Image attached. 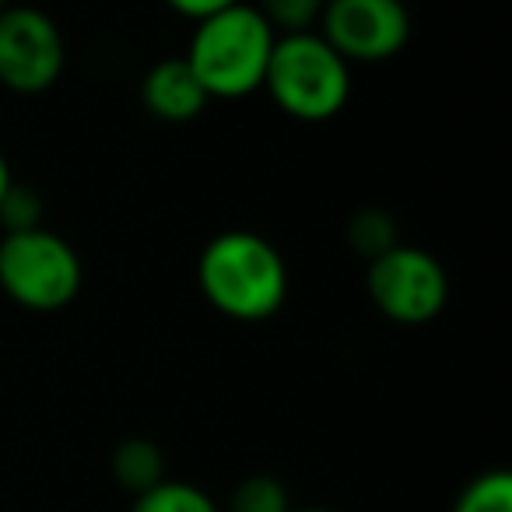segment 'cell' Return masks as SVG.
Segmentation results:
<instances>
[{
    "label": "cell",
    "instance_id": "1",
    "mask_svg": "<svg viewBox=\"0 0 512 512\" xmlns=\"http://www.w3.org/2000/svg\"><path fill=\"white\" fill-rule=\"evenodd\" d=\"M197 285L214 313L235 323H264L288 299V264L271 239L228 228L200 249Z\"/></svg>",
    "mask_w": 512,
    "mask_h": 512
},
{
    "label": "cell",
    "instance_id": "2",
    "mask_svg": "<svg viewBox=\"0 0 512 512\" xmlns=\"http://www.w3.org/2000/svg\"><path fill=\"white\" fill-rule=\"evenodd\" d=\"M278 32L253 4H235L228 11L197 22L186 50V64L197 74L207 99H246L264 88L271 50Z\"/></svg>",
    "mask_w": 512,
    "mask_h": 512
},
{
    "label": "cell",
    "instance_id": "3",
    "mask_svg": "<svg viewBox=\"0 0 512 512\" xmlns=\"http://www.w3.org/2000/svg\"><path fill=\"white\" fill-rule=\"evenodd\" d=\"M264 88L292 120L327 123L351 99V64L316 29L292 32L274 39Z\"/></svg>",
    "mask_w": 512,
    "mask_h": 512
},
{
    "label": "cell",
    "instance_id": "4",
    "mask_svg": "<svg viewBox=\"0 0 512 512\" xmlns=\"http://www.w3.org/2000/svg\"><path fill=\"white\" fill-rule=\"evenodd\" d=\"M85 267L64 235L50 228L8 232L0 239V292L29 313H60L81 295Z\"/></svg>",
    "mask_w": 512,
    "mask_h": 512
},
{
    "label": "cell",
    "instance_id": "5",
    "mask_svg": "<svg viewBox=\"0 0 512 512\" xmlns=\"http://www.w3.org/2000/svg\"><path fill=\"white\" fill-rule=\"evenodd\" d=\"M369 299L386 320L400 327L432 323L449 302V274L428 249L397 242L390 253L369 260Z\"/></svg>",
    "mask_w": 512,
    "mask_h": 512
},
{
    "label": "cell",
    "instance_id": "6",
    "mask_svg": "<svg viewBox=\"0 0 512 512\" xmlns=\"http://www.w3.org/2000/svg\"><path fill=\"white\" fill-rule=\"evenodd\" d=\"M67 64L64 32L46 11L8 4L0 11V85L18 95L50 92Z\"/></svg>",
    "mask_w": 512,
    "mask_h": 512
},
{
    "label": "cell",
    "instance_id": "7",
    "mask_svg": "<svg viewBox=\"0 0 512 512\" xmlns=\"http://www.w3.org/2000/svg\"><path fill=\"white\" fill-rule=\"evenodd\" d=\"M320 36L348 64H383L404 53L411 11L404 0H327Z\"/></svg>",
    "mask_w": 512,
    "mask_h": 512
},
{
    "label": "cell",
    "instance_id": "8",
    "mask_svg": "<svg viewBox=\"0 0 512 512\" xmlns=\"http://www.w3.org/2000/svg\"><path fill=\"white\" fill-rule=\"evenodd\" d=\"M207 92L186 57H165L151 64L141 78V106L162 123H190L207 109Z\"/></svg>",
    "mask_w": 512,
    "mask_h": 512
},
{
    "label": "cell",
    "instance_id": "9",
    "mask_svg": "<svg viewBox=\"0 0 512 512\" xmlns=\"http://www.w3.org/2000/svg\"><path fill=\"white\" fill-rule=\"evenodd\" d=\"M109 474L130 495H141V491L155 488L158 481H165V453L158 449V442L151 439H123L120 446L109 456Z\"/></svg>",
    "mask_w": 512,
    "mask_h": 512
},
{
    "label": "cell",
    "instance_id": "10",
    "mask_svg": "<svg viewBox=\"0 0 512 512\" xmlns=\"http://www.w3.org/2000/svg\"><path fill=\"white\" fill-rule=\"evenodd\" d=\"M130 512H221V509L214 505V498L207 495L204 488H197V484H190V481H172V477H165L155 488L134 495Z\"/></svg>",
    "mask_w": 512,
    "mask_h": 512
},
{
    "label": "cell",
    "instance_id": "11",
    "mask_svg": "<svg viewBox=\"0 0 512 512\" xmlns=\"http://www.w3.org/2000/svg\"><path fill=\"white\" fill-rule=\"evenodd\" d=\"M348 242L362 260H376V256L390 253L400 242L397 218L390 211H383V207H362L348 221Z\"/></svg>",
    "mask_w": 512,
    "mask_h": 512
},
{
    "label": "cell",
    "instance_id": "12",
    "mask_svg": "<svg viewBox=\"0 0 512 512\" xmlns=\"http://www.w3.org/2000/svg\"><path fill=\"white\" fill-rule=\"evenodd\" d=\"M453 512H512V474L484 470L456 495Z\"/></svg>",
    "mask_w": 512,
    "mask_h": 512
},
{
    "label": "cell",
    "instance_id": "13",
    "mask_svg": "<svg viewBox=\"0 0 512 512\" xmlns=\"http://www.w3.org/2000/svg\"><path fill=\"white\" fill-rule=\"evenodd\" d=\"M228 512H292V495L271 474H249L232 491Z\"/></svg>",
    "mask_w": 512,
    "mask_h": 512
},
{
    "label": "cell",
    "instance_id": "14",
    "mask_svg": "<svg viewBox=\"0 0 512 512\" xmlns=\"http://www.w3.org/2000/svg\"><path fill=\"white\" fill-rule=\"evenodd\" d=\"M260 15L267 18L274 32L281 36H292V32H313L320 22L327 0H260L253 4Z\"/></svg>",
    "mask_w": 512,
    "mask_h": 512
},
{
    "label": "cell",
    "instance_id": "15",
    "mask_svg": "<svg viewBox=\"0 0 512 512\" xmlns=\"http://www.w3.org/2000/svg\"><path fill=\"white\" fill-rule=\"evenodd\" d=\"M43 225V200L32 186L25 183H11L8 193L0 197V228L8 232H29V228Z\"/></svg>",
    "mask_w": 512,
    "mask_h": 512
},
{
    "label": "cell",
    "instance_id": "16",
    "mask_svg": "<svg viewBox=\"0 0 512 512\" xmlns=\"http://www.w3.org/2000/svg\"><path fill=\"white\" fill-rule=\"evenodd\" d=\"M165 4H169L176 15L190 18V22H204V18L235 8V4H242V0H165Z\"/></svg>",
    "mask_w": 512,
    "mask_h": 512
},
{
    "label": "cell",
    "instance_id": "17",
    "mask_svg": "<svg viewBox=\"0 0 512 512\" xmlns=\"http://www.w3.org/2000/svg\"><path fill=\"white\" fill-rule=\"evenodd\" d=\"M15 183V172H11V162H8V155L0 151V197L8 193V186Z\"/></svg>",
    "mask_w": 512,
    "mask_h": 512
},
{
    "label": "cell",
    "instance_id": "18",
    "mask_svg": "<svg viewBox=\"0 0 512 512\" xmlns=\"http://www.w3.org/2000/svg\"><path fill=\"white\" fill-rule=\"evenodd\" d=\"M292 512H330V509H292Z\"/></svg>",
    "mask_w": 512,
    "mask_h": 512
},
{
    "label": "cell",
    "instance_id": "19",
    "mask_svg": "<svg viewBox=\"0 0 512 512\" xmlns=\"http://www.w3.org/2000/svg\"><path fill=\"white\" fill-rule=\"evenodd\" d=\"M4 8H8V0H0V11H4Z\"/></svg>",
    "mask_w": 512,
    "mask_h": 512
}]
</instances>
